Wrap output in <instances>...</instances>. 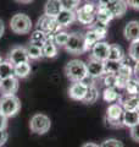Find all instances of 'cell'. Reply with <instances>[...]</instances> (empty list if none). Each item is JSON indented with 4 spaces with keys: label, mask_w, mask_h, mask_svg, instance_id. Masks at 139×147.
<instances>
[{
    "label": "cell",
    "mask_w": 139,
    "mask_h": 147,
    "mask_svg": "<svg viewBox=\"0 0 139 147\" xmlns=\"http://www.w3.org/2000/svg\"><path fill=\"white\" fill-rule=\"evenodd\" d=\"M65 75L72 82L84 81L88 79L87 63L80 60V59H72L65 66Z\"/></svg>",
    "instance_id": "obj_1"
},
{
    "label": "cell",
    "mask_w": 139,
    "mask_h": 147,
    "mask_svg": "<svg viewBox=\"0 0 139 147\" xmlns=\"http://www.w3.org/2000/svg\"><path fill=\"white\" fill-rule=\"evenodd\" d=\"M21 102L16 94L1 96L0 98V112H1L6 118H12L20 112Z\"/></svg>",
    "instance_id": "obj_2"
},
{
    "label": "cell",
    "mask_w": 139,
    "mask_h": 147,
    "mask_svg": "<svg viewBox=\"0 0 139 147\" xmlns=\"http://www.w3.org/2000/svg\"><path fill=\"white\" fill-rule=\"evenodd\" d=\"M32 20L25 13H16L10 20V28L16 34H27L32 30Z\"/></svg>",
    "instance_id": "obj_3"
},
{
    "label": "cell",
    "mask_w": 139,
    "mask_h": 147,
    "mask_svg": "<svg viewBox=\"0 0 139 147\" xmlns=\"http://www.w3.org/2000/svg\"><path fill=\"white\" fill-rule=\"evenodd\" d=\"M50 127H51V120L48 115L43 113H37L31 118L29 121V129L32 132L37 135H44L46 134Z\"/></svg>",
    "instance_id": "obj_4"
},
{
    "label": "cell",
    "mask_w": 139,
    "mask_h": 147,
    "mask_svg": "<svg viewBox=\"0 0 139 147\" xmlns=\"http://www.w3.org/2000/svg\"><path fill=\"white\" fill-rule=\"evenodd\" d=\"M123 107L120 103H111L106 109L105 121L111 127H122V115H123Z\"/></svg>",
    "instance_id": "obj_5"
},
{
    "label": "cell",
    "mask_w": 139,
    "mask_h": 147,
    "mask_svg": "<svg viewBox=\"0 0 139 147\" xmlns=\"http://www.w3.org/2000/svg\"><path fill=\"white\" fill-rule=\"evenodd\" d=\"M95 12H96V6L92 3H87L76 10L77 21L81 22L82 25L90 26L95 21Z\"/></svg>",
    "instance_id": "obj_6"
},
{
    "label": "cell",
    "mask_w": 139,
    "mask_h": 147,
    "mask_svg": "<svg viewBox=\"0 0 139 147\" xmlns=\"http://www.w3.org/2000/svg\"><path fill=\"white\" fill-rule=\"evenodd\" d=\"M71 54H82L86 52V47H84V34L82 33H71L70 38L67 40L66 45L63 47Z\"/></svg>",
    "instance_id": "obj_7"
},
{
    "label": "cell",
    "mask_w": 139,
    "mask_h": 147,
    "mask_svg": "<svg viewBox=\"0 0 139 147\" xmlns=\"http://www.w3.org/2000/svg\"><path fill=\"white\" fill-rule=\"evenodd\" d=\"M37 28L44 31L48 36H54L56 32H59L61 30V26L57 24V21L55 17L43 15V16L39 17L38 21H37Z\"/></svg>",
    "instance_id": "obj_8"
},
{
    "label": "cell",
    "mask_w": 139,
    "mask_h": 147,
    "mask_svg": "<svg viewBox=\"0 0 139 147\" xmlns=\"http://www.w3.org/2000/svg\"><path fill=\"white\" fill-rule=\"evenodd\" d=\"M115 75H116V88L122 90L126 87L129 79L133 77V69L129 64H126V63L122 61L121 66L118 67V70Z\"/></svg>",
    "instance_id": "obj_9"
},
{
    "label": "cell",
    "mask_w": 139,
    "mask_h": 147,
    "mask_svg": "<svg viewBox=\"0 0 139 147\" xmlns=\"http://www.w3.org/2000/svg\"><path fill=\"white\" fill-rule=\"evenodd\" d=\"M90 58H94L96 60L100 61H106L109 59V53H110V44L105 40H99L98 43L93 45L90 49Z\"/></svg>",
    "instance_id": "obj_10"
},
{
    "label": "cell",
    "mask_w": 139,
    "mask_h": 147,
    "mask_svg": "<svg viewBox=\"0 0 139 147\" xmlns=\"http://www.w3.org/2000/svg\"><path fill=\"white\" fill-rule=\"evenodd\" d=\"M88 91V84L84 81L72 82V85L68 88V97L73 100H83Z\"/></svg>",
    "instance_id": "obj_11"
},
{
    "label": "cell",
    "mask_w": 139,
    "mask_h": 147,
    "mask_svg": "<svg viewBox=\"0 0 139 147\" xmlns=\"http://www.w3.org/2000/svg\"><path fill=\"white\" fill-rule=\"evenodd\" d=\"M87 71H88V77L92 79H99V77L105 75V67H104V61L96 60L94 58H89L87 63Z\"/></svg>",
    "instance_id": "obj_12"
},
{
    "label": "cell",
    "mask_w": 139,
    "mask_h": 147,
    "mask_svg": "<svg viewBox=\"0 0 139 147\" xmlns=\"http://www.w3.org/2000/svg\"><path fill=\"white\" fill-rule=\"evenodd\" d=\"M9 61L12 65H18L22 63H29V58L25 47H13L9 54Z\"/></svg>",
    "instance_id": "obj_13"
},
{
    "label": "cell",
    "mask_w": 139,
    "mask_h": 147,
    "mask_svg": "<svg viewBox=\"0 0 139 147\" xmlns=\"http://www.w3.org/2000/svg\"><path fill=\"white\" fill-rule=\"evenodd\" d=\"M18 90V79L16 76H10L3 79L0 82V93L1 96L15 94Z\"/></svg>",
    "instance_id": "obj_14"
},
{
    "label": "cell",
    "mask_w": 139,
    "mask_h": 147,
    "mask_svg": "<svg viewBox=\"0 0 139 147\" xmlns=\"http://www.w3.org/2000/svg\"><path fill=\"white\" fill-rule=\"evenodd\" d=\"M123 34H124V38L129 40L131 43L139 40V21L133 20L127 22L123 28Z\"/></svg>",
    "instance_id": "obj_15"
},
{
    "label": "cell",
    "mask_w": 139,
    "mask_h": 147,
    "mask_svg": "<svg viewBox=\"0 0 139 147\" xmlns=\"http://www.w3.org/2000/svg\"><path fill=\"white\" fill-rule=\"evenodd\" d=\"M106 7L110 10V12L112 13V16L115 18V17H122L126 13L128 5L126 0H110Z\"/></svg>",
    "instance_id": "obj_16"
},
{
    "label": "cell",
    "mask_w": 139,
    "mask_h": 147,
    "mask_svg": "<svg viewBox=\"0 0 139 147\" xmlns=\"http://www.w3.org/2000/svg\"><path fill=\"white\" fill-rule=\"evenodd\" d=\"M57 24L61 27H67L71 24H73L77 17H76V10H70V9H62L59 15L55 17Z\"/></svg>",
    "instance_id": "obj_17"
},
{
    "label": "cell",
    "mask_w": 139,
    "mask_h": 147,
    "mask_svg": "<svg viewBox=\"0 0 139 147\" xmlns=\"http://www.w3.org/2000/svg\"><path fill=\"white\" fill-rule=\"evenodd\" d=\"M63 9L61 0H48L44 6V15L50 17H56Z\"/></svg>",
    "instance_id": "obj_18"
},
{
    "label": "cell",
    "mask_w": 139,
    "mask_h": 147,
    "mask_svg": "<svg viewBox=\"0 0 139 147\" xmlns=\"http://www.w3.org/2000/svg\"><path fill=\"white\" fill-rule=\"evenodd\" d=\"M114 20L112 13L106 6H96V12H95V21L99 24H103L108 26L111 21Z\"/></svg>",
    "instance_id": "obj_19"
},
{
    "label": "cell",
    "mask_w": 139,
    "mask_h": 147,
    "mask_svg": "<svg viewBox=\"0 0 139 147\" xmlns=\"http://www.w3.org/2000/svg\"><path fill=\"white\" fill-rule=\"evenodd\" d=\"M57 45L55 44L54 39H53V36H50L48 39L45 40L41 45V50H43V57L44 58H48V59H53L57 55Z\"/></svg>",
    "instance_id": "obj_20"
},
{
    "label": "cell",
    "mask_w": 139,
    "mask_h": 147,
    "mask_svg": "<svg viewBox=\"0 0 139 147\" xmlns=\"http://www.w3.org/2000/svg\"><path fill=\"white\" fill-rule=\"evenodd\" d=\"M139 123V112L138 110H124L122 115V124L126 127H133Z\"/></svg>",
    "instance_id": "obj_21"
},
{
    "label": "cell",
    "mask_w": 139,
    "mask_h": 147,
    "mask_svg": "<svg viewBox=\"0 0 139 147\" xmlns=\"http://www.w3.org/2000/svg\"><path fill=\"white\" fill-rule=\"evenodd\" d=\"M126 53L124 49L120 44H110V53H109V60L114 61H123Z\"/></svg>",
    "instance_id": "obj_22"
},
{
    "label": "cell",
    "mask_w": 139,
    "mask_h": 147,
    "mask_svg": "<svg viewBox=\"0 0 139 147\" xmlns=\"http://www.w3.org/2000/svg\"><path fill=\"white\" fill-rule=\"evenodd\" d=\"M32 67L29 63H22L18 65H13V75L17 79H26L27 76L31 74Z\"/></svg>",
    "instance_id": "obj_23"
},
{
    "label": "cell",
    "mask_w": 139,
    "mask_h": 147,
    "mask_svg": "<svg viewBox=\"0 0 139 147\" xmlns=\"http://www.w3.org/2000/svg\"><path fill=\"white\" fill-rule=\"evenodd\" d=\"M103 99L106 103H118L120 99V93L117 88H114V87H106L103 91Z\"/></svg>",
    "instance_id": "obj_24"
},
{
    "label": "cell",
    "mask_w": 139,
    "mask_h": 147,
    "mask_svg": "<svg viewBox=\"0 0 139 147\" xmlns=\"http://www.w3.org/2000/svg\"><path fill=\"white\" fill-rule=\"evenodd\" d=\"M49 37H50V36L46 34L44 31H41V30H39V28H37V30H34V31L31 33L29 43L35 44V45H40V47H41V45H43V43L49 38Z\"/></svg>",
    "instance_id": "obj_25"
},
{
    "label": "cell",
    "mask_w": 139,
    "mask_h": 147,
    "mask_svg": "<svg viewBox=\"0 0 139 147\" xmlns=\"http://www.w3.org/2000/svg\"><path fill=\"white\" fill-rule=\"evenodd\" d=\"M99 99V90L94 85H88V91L82 102L86 104H94Z\"/></svg>",
    "instance_id": "obj_26"
},
{
    "label": "cell",
    "mask_w": 139,
    "mask_h": 147,
    "mask_svg": "<svg viewBox=\"0 0 139 147\" xmlns=\"http://www.w3.org/2000/svg\"><path fill=\"white\" fill-rule=\"evenodd\" d=\"M99 40H100L99 36L96 34L94 31H93L92 28L88 30L86 33H84V47H86V52L90 50L93 48V45H94L95 43H98Z\"/></svg>",
    "instance_id": "obj_27"
},
{
    "label": "cell",
    "mask_w": 139,
    "mask_h": 147,
    "mask_svg": "<svg viewBox=\"0 0 139 147\" xmlns=\"http://www.w3.org/2000/svg\"><path fill=\"white\" fill-rule=\"evenodd\" d=\"M26 50H27V54H28L29 60H39V59L44 58L43 57V50H41L40 45H35V44L29 43L26 47Z\"/></svg>",
    "instance_id": "obj_28"
},
{
    "label": "cell",
    "mask_w": 139,
    "mask_h": 147,
    "mask_svg": "<svg viewBox=\"0 0 139 147\" xmlns=\"http://www.w3.org/2000/svg\"><path fill=\"white\" fill-rule=\"evenodd\" d=\"M121 105L123 107V110H138L139 96H128V98L124 99Z\"/></svg>",
    "instance_id": "obj_29"
},
{
    "label": "cell",
    "mask_w": 139,
    "mask_h": 147,
    "mask_svg": "<svg viewBox=\"0 0 139 147\" xmlns=\"http://www.w3.org/2000/svg\"><path fill=\"white\" fill-rule=\"evenodd\" d=\"M124 90L127 91L128 96H139V80H137L136 77L129 79Z\"/></svg>",
    "instance_id": "obj_30"
},
{
    "label": "cell",
    "mask_w": 139,
    "mask_h": 147,
    "mask_svg": "<svg viewBox=\"0 0 139 147\" xmlns=\"http://www.w3.org/2000/svg\"><path fill=\"white\" fill-rule=\"evenodd\" d=\"M10 76H15L13 75V65L9 60L3 61L0 64V77L1 79H6V77H10Z\"/></svg>",
    "instance_id": "obj_31"
},
{
    "label": "cell",
    "mask_w": 139,
    "mask_h": 147,
    "mask_svg": "<svg viewBox=\"0 0 139 147\" xmlns=\"http://www.w3.org/2000/svg\"><path fill=\"white\" fill-rule=\"evenodd\" d=\"M68 38H70V33H67L66 31H61V30L53 36V39L57 47H65Z\"/></svg>",
    "instance_id": "obj_32"
},
{
    "label": "cell",
    "mask_w": 139,
    "mask_h": 147,
    "mask_svg": "<svg viewBox=\"0 0 139 147\" xmlns=\"http://www.w3.org/2000/svg\"><path fill=\"white\" fill-rule=\"evenodd\" d=\"M89 28H92L96 34L99 36L100 40H103L105 37H106V34H108V26L103 25V24H99V22H95V24L90 25Z\"/></svg>",
    "instance_id": "obj_33"
},
{
    "label": "cell",
    "mask_w": 139,
    "mask_h": 147,
    "mask_svg": "<svg viewBox=\"0 0 139 147\" xmlns=\"http://www.w3.org/2000/svg\"><path fill=\"white\" fill-rule=\"evenodd\" d=\"M122 63V61H121ZM120 61H114V60H106L104 61V67H105V74H116L118 67L121 66Z\"/></svg>",
    "instance_id": "obj_34"
},
{
    "label": "cell",
    "mask_w": 139,
    "mask_h": 147,
    "mask_svg": "<svg viewBox=\"0 0 139 147\" xmlns=\"http://www.w3.org/2000/svg\"><path fill=\"white\" fill-rule=\"evenodd\" d=\"M128 55L133 61H139V40L132 42L128 49Z\"/></svg>",
    "instance_id": "obj_35"
},
{
    "label": "cell",
    "mask_w": 139,
    "mask_h": 147,
    "mask_svg": "<svg viewBox=\"0 0 139 147\" xmlns=\"http://www.w3.org/2000/svg\"><path fill=\"white\" fill-rule=\"evenodd\" d=\"M100 147H124V145L117 139H106L100 144Z\"/></svg>",
    "instance_id": "obj_36"
},
{
    "label": "cell",
    "mask_w": 139,
    "mask_h": 147,
    "mask_svg": "<svg viewBox=\"0 0 139 147\" xmlns=\"http://www.w3.org/2000/svg\"><path fill=\"white\" fill-rule=\"evenodd\" d=\"M104 84L106 87H114V88H116V75L115 74H105Z\"/></svg>",
    "instance_id": "obj_37"
},
{
    "label": "cell",
    "mask_w": 139,
    "mask_h": 147,
    "mask_svg": "<svg viewBox=\"0 0 139 147\" xmlns=\"http://www.w3.org/2000/svg\"><path fill=\"white\" fill-rule=\"evenodd\" d=\"M63 9H70V10H76L78 5L81 4V0H61Z\"/></svg>",
    "instance_id": "obj_38"
},
{
    "label": "cell",
    "mask_w": 139,
    "mask_h": 147,
    "mask_svg": "<svg viewBox=\"0 0 139 147\" xmlns=\"http://www.w3.org/2000/svg\"><path fill=\"white\" fill-rule=\"evenodd\" d=\"M129 136L131 139L136 142H139V123L137 125H134L133 127L129 129Z\"/></svg>",
    "instance_id": "obj_39"
},
{
    "label": "cell",
    "mask_w": 139,
    "mask_h": 147,
    "mask_svg": "<svg viewBox=\"0 0 139 147\" xmlns=\"http://www.w3.org/2000/svg\"><path fill=\"white\" fill-rule=\"evenodd\" d=\"M7 139H9V134H7L6 129L5 130H0V147L6 144Z\"/></svg>",
    "instance_id": "obj_40"
},
{
    "label": "cell",
    "mask_w": 139,
    "mask_h": 147,
    "mask_svg": "<svg viewBox=\"0 0 139 147\" xmlns=\"http://www.w3.org/2000/svg\"><path fill=\"white\" fill-rule=\"evenodd\" d=\"M7 119L4 114L0 112V130H5L6 126H7Z\"/></svg>",
    "instance_id": "obj_41"
},
{
    "label": "cell",
    "mask_w": 139,
    "mask_h": 147,
    "mask_svg": "<svg viewBox=\"0 0 139 147\" xmlns=\"http://www.w3.org/2000/svg\"><path fill=\"white\" fill-rule=\"evenodd\" d=\"M127 5L134 10H139V0H126Z\"/></svg>",
    "instance_id": "obj_42"
},
{
    "label": "cell",
    "mask_w": 139,
    "mask_h": 147,
    "mask_svg": "<svg viewBox=\"0 0 139 147\" xmlns=\"http://www.w3.org/2000/svg\"><path fill=\"white\" fill-rule=\"evenodd\" d=\"M133 77H136L137 80H139V61H137L133 67Z\"/></svg>",
    "instance_id": "obj_43"
},
{
    "label": "cell",
    "mask_w": 139,
    "mask_h": 147,
    "mask_svg": "<svg viewBox=\"0 0 139 147\" xmlns=\"http://www.w3.org/2000/svg\"><path fill=\"white\" fill-rule=\"evenodd\" d=\"M81 147H100V145L95 144V142H86V144H83Z\"/></svg>",
    "instance_id": "obj_44"
},
{
    "label": "cell",
    "mask_w": 139,
    "mask_h": 147,
    "mask_svg": "<svg viewBox=\"0 0 139 147\" xmlns=\"http://www.w3.org/2000/svg\"><path fill=\"white\" fill-rule=\"evenodd\" d=\"M4 32H5V25H4L3 20H0V38H1V37H3Z\"/></svg>",
    "instance_id": "obj_45"
},
{
    "label": "cell",
    "mask_w": 139,
    "mask_h": 147,
    "mask_svg": "<svg viewBox=\"0 0 139 147\" xmlns=\"http://www.w3.org/2000/svg\"><path fill=\"white\" fill-rule=\"evenodd\" d=\"M110 0H98V5L99 6H106L109 4Z\"/></svg>",
    "instance_id": "obj_46"
},
{
    "label": "cell",
    "mask_w": 139,
    "mask_h": 147,
    "mask_svg": "<svg viewBox=\"0 0 139 147\" xmlns=\"http://www.w3.org/2000/svg\"><path fill=\"white\" fill-rule=\"evenodd\" d=\"M16 1L21 3V4H29V3H32V1H34V0H16Z\"/></svg>",
    "instance_id": "obj_47"
},
{
    "label": "cell",
    "mask_w": 139,
    "mask_h": 147,
    "mask_svg": "<svg viewBox=\"0 0 139 147\" xmlns=\"http://www.w3.org/2000/svg\"><path fill=\"white\" fill-rule=\"evenodd\" d=\"M3 63V59H1V57H0V64H1Z\"/></svg>",
    "instance_id": "obj_48"
},
{
    "label": "cell",
    "mask_w": 139,
    "mask_h": 147,
    "mask_svg": "<svg viewBox=\"0 0 139 147\" xmlns=\"http://www.w3.org/2000/svg\"><path fill=\"white\" fill-rule=\"evenodd\" d=\"M1 80H3V79H1V77H0V82H1Z\"/></svg>",
    "instance_id": "obj_49"
},
{
    "label": "cell",
    "mask_w": 139,
    "mask_h": 147,
    "mask_svg": "<svg viewBox=\"0 0 139 147\" xmlns=\"http://www.w3.org/2000/svg\"><path fill=\"white\" fill-rule=\"evenodd\" d=\"M138 112H139V105H138Z\"/></svg>",
    "instance_id": "obj_50"
},
{
    "label": "cell",
    "mask_w": 139,
    "mask_h": 147,
    "mask_svg": "<svg viewBox=\"0 0 139 147\" xmlns=\"http://www.w3.org/2000/svg\"><path fill=\"white\" fill-rule=\"evenodd\" d=\"M92 1H93V0H92Z\"/></svg>",
    "instance_id": "obj_51"
}]
</instances>
